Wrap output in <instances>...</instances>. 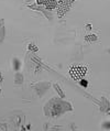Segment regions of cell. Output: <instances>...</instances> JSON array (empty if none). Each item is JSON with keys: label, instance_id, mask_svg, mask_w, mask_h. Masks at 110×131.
Wrapping results in <instances>:
<instances>
[{"label": "cell", "instance_id": "obj_1", "mask_svg": "<svg viewBox=\"0 0 110 131\" xmlns=\"http://www.w3.org/2000/svg\"><path fill=\"white\" fill-rule=\"evenodd\" d=\"M87 73V67L85 66H72L69 68V75L74 81H80Z\"/></svg>", "mask_w": 110, "mask_h": 131}, {"label": "cell", "instance_id": "obj_2", "mask_svg": "<svg viewBox=\"0 0 110 131\" xmlns=\"http://www.w3.org/2000/svg\"><path fill=\"white\" fill-rule=\"evenodd\" d=\"M75 0H57V14L58 17L62 18L65 16V13L68 11V9L71 8L72 3Z\"/></svg>", "mask_w": 110, "mask_h": 131}, {"label": "cell", "instance_id": "obj_3", "mask_svg": "<svg viewBox=\"0 0 110 131\" xmlns=\"http://www.w3.org/2000/svg\"><path fill=\"white\" fill-rule=\"evenodd\" d=\"M38 5L45 6L46 9H54L57 6V0H36Z\"/></svg>", "mask_w": 110, "mask_h": 131}, {"label": "cell", "instance_id": "obj_4", "mask_svg": "<svg viewBox=\"0 0 110 131\" xmlns=\"http://www.w3.org/2000/svg\"><path fill=\"white\" fill-rule=\"evenodd\" d=\"M80 85L84 86V87H87V81H85V79H82V82H80Z\"/></svg>", "mask_w": 110, "mask_h": 131}, {"label": "cell", "instance_id": "obj_5", "mask_svg": "<svg viewBox=\"0 0 110 131\" xmlns=\"http://www.w3.org/2000/svg\"><path fill=\"white\" fill-rule=\"evenodd\" d=\"M55 88H56V90H57L58 93H60V95H61V96H64V95H63V93L61 92V89H60V87H58V85H55Z\"/></svg>", "mask_w": 110, "mask_h": 131}, {"label": "cell", "instance_id": "obj_6", "mask_svg": "<svg viewBox=\"0 0 110 131\" xmlns=\"http://www.w3.org/2000/svg\"><path fill=\"white\" fill-rule=\"evenodd\" d=\"M86 39H87V40H90V41H95V40H96L97 38H96V36H87Z\"/></svg>", "mask_w": 110, "mask_h": 131}, {"label": "cell", "instance_id": "obj_7", "mask_svg": "<svg viewBox=\"0 0 110 131\" xmlns=\"http://www.w3.org/2000/svg\"><path fill=\"white\" fill-rule=\"evenodd\" d=\"M2 81V76H1V74H0V82Z\"/></svg>", "mask_w": 110, "mask_h": 131}, {"label": "cell", "instance_id": "obj_8", "mask_svg": "<svg viewBox=\"0 0 110 131\" xmlns=\"http://www.w3.org/2000/svg\"><path fill=\"white\" fill-rule=\"evenodd\" d=\"M27 1H29V0H27Z\"/></svg>", "mask_w": 110, "mask_h": 131}]
</instances>
